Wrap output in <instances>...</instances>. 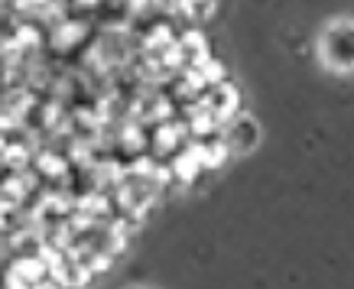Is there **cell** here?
I'll return each instance as SVG.
<instances>
[{"mask_svg": "<svg viewBox=\"0 0 354 289\" xmlns=\"http://www.w3.org/2000/svg\"><path fill=\"white\" fill-rule=\"evenodd\" d=\"M322 59L332 68H354V23L351 20H338L332 23L322 36Z\"/></svg>", "mask_w": 354, "mask_h": 289, "instance_id": "cell-1", "label": "cell"}, {"mask_svg": "<svg viewBox=\"0 0 354 289\" xmlns=\"http://www.w3.org/2000/svg\"><path fill=\"white\" fill-rule=\"evenodd\" d=\"M221 140H225L227 153H250L260 143V124L247 114L221 120Z\"/></svg>", "mask_w": 354, "mask_h": 289, "instance_id": "cell-2", "label": "cell"}]
</instances>
